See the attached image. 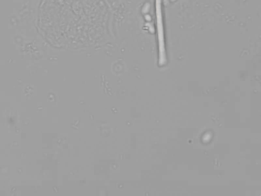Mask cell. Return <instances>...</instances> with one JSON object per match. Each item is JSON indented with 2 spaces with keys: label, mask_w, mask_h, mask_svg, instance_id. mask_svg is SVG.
I'll list each match as a JSON object with an SVG mask.
<instances>
[{
  "label": "cell",
  "mask_w": 261,
  "mask_h": 196,
  "mask_svg": "<svg viewBox=\"0 0 261 196\" xmlns=\"http://www.w3.org/2000/svg\"><path fill=\"white\" fill-rule=\"evenodd\" d=\"M155 11L159 46V64L160 66H163L166 63L167 58L165 50L161 0H155Z\"/></svg>",
  "instance_id": "1"
}]
</instances>
